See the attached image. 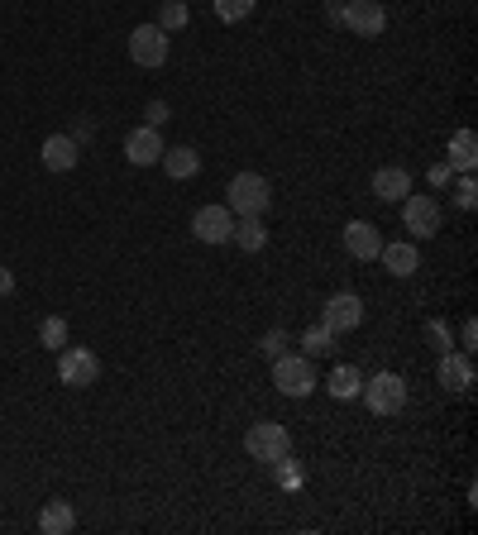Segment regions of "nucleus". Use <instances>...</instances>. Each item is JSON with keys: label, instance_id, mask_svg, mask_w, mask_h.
Wrapping results in <instances>:
<instances>
[{"label": "nucleus", "instance_id": "4468645a", "mask_svg": "<svg viewBox=\"0 0 478 535\" xmlns=\"http://www.w3.org/2000/svg\"><path fill=\"white\" fill-rule=\"evenodd\" d=\"M378 258H383V268H388L392 278H412L416 268H421V249H416V239H383V249H378Z\"/></svg>", "mask_w": 478, "mask_h": 535}, {"label": "nucleus", "instance_id": "c756f323", "mask_svg": "<svg viewBox=\"0 0 478 535\" xmlns=\"http://www.w3.org/2000/svg\"><path fill=\"white\" fill-rule=\"evenodd\" d=\"M168 120H173V106H168V101H149V106H144V125L163 129Z\"/></svg>", "mask_w": 478, "mask_h": 535}, {"label": "nucleus", "instance_id": "9b49d317", "mask_svg": "<svg viewBox=\"0 0 478 535\" xmlns=\"http://www.w3.org/2000/svg\"><path fill=\"white\" fill-rule=\"evenodd\" d=\"M163 149H168V144H163V134L153 125H139L125 134V163H130V168H153V163L163 158Z\"/></svg>", "mask_w": 478, "mask_h": 535}, {"label": "nucleus", "instance_id": "cd10ccee", "mask_svg": "<svg viewBox=\"0 0 478 535\" xmlns=\"http://www.w3.org/2000/svg\"><path fill=\"white\" fill-rule=\"evenodd\" d=\"M450 182H455V206H459V211H474V206H478L474 172H459V177H450Z\"/></svg>", "mask_w": 478, "mask_h": 535}, {"label": "nucleus", "instance_id": "393cba45", "mask_svg": "<svg viewBox=\"0 0 478 535\" xmlns=\"http://www.w3.org/2000/svg\"><path fill=\"white\" fill-rule=\"evenodd\" d=\"M254 5H259V0H211V10H216L220 24H244L254 15Z\"/></svg>", "mask_w": 478, "mask_h": 535}, {"label": "nucleus", "instance_id": "f257e3e1", "mask_svg": "<svg viewBox=\"0 0 478 535\" xmlns=\"http://www.w3.org/2000/svg\"><path fill=\"white\" fill-rule=\"evenodd\" d=\"M225 206H230V215H263L273 206L268 177L263 172H235L230 187H225Z\"/></svg>", "mask_w": 478, "mask_h": 535}, {"label": "nucleus", "instance_id": "2eb2a0df", "mask_svg": "<svg viewBox=\"0 0 478 535\" xmlns=\"http://www.w3.org/2000/svg\"><path fill=\"white\" fill-rule=\"evenodd\" d=\"M39 158H44L48 172H72L77 168V158H82V144H77L72 134H48L44 149H39Z\"/></svg>", "mask_w": 478, "mask_h": 535}, {"label": "nucleus", "instance_id": "412c9836", "mask_svg": "<svg viewBox=\"0 0 478 535\" xmlns=\"http://www.w3.org/2000/svg\"><path fill=\"white\" fill-rule=\"evenodd\" d=\"M230 244H239L244 254H263V244H268V225H263V215H239Z\"/></svg>", "mask_w": 478, "mask_h": 535}, {"label": "nucleus", "instance_id": "f3484780", "mask_svg": "<svg viewBox=\"0 0 478 535\" xmlns=\"http://www.w3.org/2000/svg\"><path fill=\"white\" fill-rule=\"evenodd\" d=\"M163 172L173 177V182H192L196 172H201V153L192 149V144H173V149H163Z\"/></svg>", "mask_w": 478, "mask_h": 535}, {"label": "nucleus", "instance_id": "72a5a7b5", "mask_svg": "<svg viewBox=\"0 0 478 535\" xmlns=\"http://www.w3.org/2000/svg\"><path fill=\"white\" fill-rule=\"evenodd\" d=\"M72 139H77V144H87V139H91V120H77V129H72Z\"/></svg>", "mask_w": 478, "mask_h": 535}, {"label": "nucleus", "instance_id": "b1692460", "mask_svg": "<svg viewBox=\"0 0 478 535\" xmlns=\"http://www.w3.org/2000/svg\"><path fill=\"white\" fill-rule=\"evenodd\" d=\"M268 469H273V478H278V488H287V493H297V488L306 483V469L292 459V454H283V459H278V464H268Z\"/></svg>", "mask_w": 478, "mask_h": 535}, {"label": "nucleus", "instance_id": "dca6fc26", "mask_svg": "<svg viewBox=\"0 0 478 535\" xmlns=\"http://www.w3.org/2000/svg\"><path fill=\"white\" fill-rule=\"evenodd\" d=\"M373 196H378V201H388V206H402V201H407V196H412V172L407 168H378L373 172Z\"/></svg>", "mask_w": 478, "mask_h": 535}, {"label": "nucleus", "instance_id": "aec40b11", "mask_svg": "<svg viewBox=\"0 0 478 535\" xmlns=\"http://www.w3.org/2000/svg\"><path fill=\"white\" fill-rule=\"evenodd\" d=\"M326 392L335 397V402H354L359 392H364V373L354 364H335L330 368V378H326Z\"/></svg>", "mask_w": 478, "mask_h": 535}, {"label": "nucleus", "instance_id": "39448f33", "mask_svg": "<svg viewBox=\"0 0 478 535\" xmlns=\"http://www.w3.org/2000/svg\"><path fill=\"white\" fill-rule=\"evenodd\" d=\"M244 454L259 459V464H278L283 454H292V430L278 426V421H259L244 435Z\"/></svg>", "mask_w": 478, "mask_h": 535}, {"label": "nucleus", "instance_id": "5701e85b", "mask_svg": "<svg viewBox=\"0 0 478 535\" xmlns=\"http://www.w3.org/2000/svg\"><path fill=\"white\" fill-rule=\"evenodd\" d=\"M297 344H302L306 359H326V354H335V335H330L326 325H311V330H306Z\"/></svg>", "mask_w": 478, "mask_h": 535}, {"label": "nucleus", "instance_id": "bb28decb", "mask_svg": "<svg viewBox=\"0 0 478 535\" xmlns=\"http://www.w3.org/2000/svg\"><path fill=\"white\" fill-rule=\"evenodd\" d=\"M39 344H44V349H53V354H58V349H67V321H63V316H44V325H39Z\"/></svg>", "mask_w": 478, "mask_h": 535}, {"label": "nucleus", "instance_id": "f8f14e48", "mask_svg": "<svg viewBox=\"0 0 478 535\" xmlns=\"http://www.w3.org/2000/svg\"><path fill=\"white\" fill-rule=\"evenodd\" d=\"M435 378H440V387H445V392L464 397V392L474 387V359H469L464 349H450V354H440V364H435Z\"/></svg>", "mask_w": 478, "mask_h": 535}, {"label": "nucleus", "instance_id": "4be33fe9", "mask_svg": "<svg viewBox=\"0 0 478 535\" xmlns=\"http://www.w3.org/2000/svg\"><path fill=\"white\" fill-rule=\"evenodd\" d=\"M187 24H192L187 0H163V5H158V29H163V34H177V29H187Z\"/></svg>", "mask_w": 478, "mask_h": 535}, {"label": "nucleus", "instance_id": "7c9ffc66", "mask_svg": "<svg viewBox=\"0 0 478 535\" xmlns=\"http://www.w3.org/2000/svg\"><path fill=\"white\" fill-rule=\"evenodd\" d=\"M474 344H478V325L464 321L459 325V349H464V354H474Z\"/></svg>", "mask_w": 478, "mask_h": 535}, {"label": "nucleus", "instance_id": "7ed1b4c3", "mask_svg": "<svg viewBox=\"0 0 478 535\" xmlns=\"http://www.w3.org/2000/svg\"><path fill=\"white\" fill-rule=\"evenodd\" d=\"M364 407L373 411V416H402V407H407V378L402 373H373V378H364Z\"/></svg>", "mask_w": 478, "mask_h": 535}, {"label": "nucleus", "instance_id": "0eeeda50", "mask_svg": "<svg viewBox=\"0 0 478 535\" xmlns=\"http://www.w3.org/2000/svg\"><path fill=\"white\" fill-rule=\"evenodd\" d=\"M168 53H173V43H168V34H163L158 24H134L130 29V63L134 67H163Z\"/></svg>", "mask_w": 478, "mask_h": 535}, {"label": "nucleus", "instance_id": "20e7f679", "mask_svg": "<svg viewBox=\"0 0 478 535\" xmlns=\"http://www.w3.org/2000/svg\"><path fill=\"white\" fill-rule=\"evenodd\" d=\"M273 387L283 392V397H311L321 378H316V368L306 354H278L273 359Z\"/></svg>", "mask_w": 478, "mask_h": 535}, {"label": "nucleus", "instance_id": "f03ea898", "mask_svg": "<svg viewBox=\"0 0 478 535\" xmlns=\"http://www.w3.org/2000/svg\"><path fill=\"white\" fill-rule=\"evenodd\" d=\"M402 225H407V239H435L440 235V225H445V206H440V196L431 192H412L402 201Z\"/></svg>", "mask_w": 478, "mask_h": 535}, {"label": "nucleus", "instance_id": "ddd939ff", "mask_svg": "<svg viewBox=\"0 0 478 535\" xmlns=\"http://www.w3.org/2000/svg\"><path fill=\"white\" fill-rule=\"evenodd\" d=\"M340 239H345V254L359 258V263H373L378 249H383V235H378V225H369V220H349Z\"/></svg>", "mask_w": 478, "mask_h": 535}, {"label": "nucleus", "instance_id": "6ab92c4d", "mask_svg": "<svg viewBox=\"0 0 478 535\" xmlns=\"http://www.w3.org/2000/svg\"><path fill=\"white\" fill-rule=\"evenodd\" d=\"M72 526H77V507H72L67 497L44 502V512H39V531H44V535H67Z\"/></svg>", "mask_w": 478, "mask_h": 535}, {"label": "nucleus", "instance_id": "473e14b6", "mask_svg": "<svg viewBox=\"0 0 478 535\" xmlns=\"http://www.w3.org/2000/svg\"><path fill=\"white\" fill-rule=\"evenodd\" d=\"M15 292V273L10 268H0V297H10Z\"/></svg>", "mask_w": 478, "mask_h": 535}, {"label": "nucleus", "instance_id": "9d476101", "mask_svg": "<svg viewBox=\"0 0 478 535\" xmlns=\"http://www.w3.org/2000/svg\"><path fill=\"white\" fill-rule=\"evenodd\" d=\"M192 235L201 239V244H230V235H235V215H230V206H220V201L201 206V211L192 215Z\"/></svg>", "mask_w": 478, "mask_h": 535}, {"label": "nucleus", "instance_id": "1a4fd4ad", "mask_svg": "<svg viewBox=\"0 0 478 535\" xmlns=\"http://www.w3.org/2000/svg\"><path fill=\"white\" fill-rule=\"evenodd\" d=\"M58 378L67 387H91L101 378V354L96 349H58Z\"/></svg>", "mask_w": 478, "mask_h": 535}, {"label": "nucleus", "instance_id": "2f4dec72", "mask_svg": "<svg viewBox=\"0 0 478 535\" xmlns=\"http://www.w3.org/2000/svg\"><path fill=\"white\" fill-rule=\"evenodd\" d=\"M450 177H455V172H450V163H435V168L426 172V182H431V187H445Z\"/></svg>", "mask_w": 478, "mask_h": 535}, {"label": "nucleus", "instance_id": "423d86ee", "mask_svg": "<svg viewBox=\"0 0 478 535\" xmlns=\"http://www.w3.org/2000/svg\"><path fill=\"white\" fill-rule=\"evenodd\" d=\"M340 24H345L354 39H378L388 29V10L378 0H345L340 5Z\"/></svg>", "mask_w": 478, "mask_h": 535}, {"label": "nucleus", "instance_id": "a878e982", "mask_svg": "<svg viewBox=\"0 0 478 535\" xmlns=\"http://www.w3.org/2000/svg\"><path fill=\"white\" fill-rule=\"evenodd\" d=\"M426 344H431L435 354H450V349H455V330H450V321L431 316V321H426Z\"/></svg>", "mask_w": 478, "mask_h": 535}, {"label": "nucleus", "instance_id": "c85d7f7f", "mask_svg": "<svg viewBox=\"0 0 478 535\" xmlns=\"http://www.w3.org/2000/svg\"><path fill=\"white\" fill-rule=\"evenodd\" d=\"M287 344H292V335H287V330H268V335L259 340V354H263V359H278V354H287Z\"/></svg>", "mask_w": 478, "mask_h": 535}, {"label": "nucleus", "instance_id": "6e6552de", "mask_svg": "<svg viewBox=\"0 0 478 535\" xmlns=\"http://www.w3.org/2000/svg\"><path fill=\"white\" fill-rule=\"evenodd\" d=\"M321 325H326L330 335L359 330V325H364V297H359V292H335V297L321 306Z\"/></svg>", "mask_w": 478, "mask_h": 535}, {"label": "nucleus", "instance_id": "a211bd4d", "mask_svg": "<svg viewBox=\"0 0 478 535\" xmlns=\"http://www.w3.org/2000/svg\"><path fill=\"white\" fill-rule=\"evenodd\" d=\"M445 163H450V172H474L478 168L474 129H455V134H450V153H445Z\"/></svg>", "mask_w": 478, "mask_h": 535}]
</instances>
